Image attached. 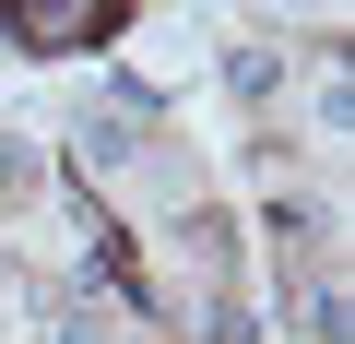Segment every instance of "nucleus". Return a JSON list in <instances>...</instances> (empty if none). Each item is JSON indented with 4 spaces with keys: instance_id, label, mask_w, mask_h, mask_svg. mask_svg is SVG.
<instances>
[{
    "instance_id": "nucleus-1",
    "label": "nucleus",
    "mask_w": 355,
    "mask_h": 344,
    "mask_svg": "<svg viewBox=\"0 0 355 344\" xmlns=\"http://www.w3.org/2000/svg\"><path fill=\"white\" fill-rule=\"evenodd\" d=\"M0 36H24V48H83V36H107V0H24V13H0Z\"/></svg>"
},
{
    "instance_id": "nucleus-2",
    "label": "nucleus",
    "mask_w": 355,
    "mask_h": 344,
    "mask_svg": "<svg viewBox=\"0 0 355 344\" xmlns=\"http://www.w3.org/2000/svg\"><path fill=\"white\" fill-rule=\"evenodd\" d=\"M0 190H12V202L36 190V142H24V131H0Z\"/></svg>"
}]
</instances>
